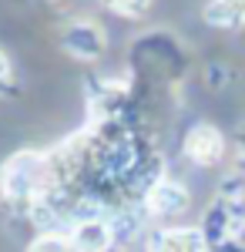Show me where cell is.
Here are the masks:
<instances>
[{
	"mask_svg": "<svg viewBox=\"0 0 245 252\" xmlns=\"http://www.w3.org/2000/svg\"><path fill=\"white\" fill-rule=\"evenodd\" d=\"M182 148H185V158H188L191 165H202V168H212V165H218L222 158H225V135L215 128V125H208V121H198V125H191L185 141H182Z\"/></svg>",
	"mask_w": 245,
	"mask_h": 252,
	"instance_id": "277c9868",
	"label": "cell"
},
{
	"mask_svg": "<svg viewBox=\"0 0 245 252\" xmlns=\"http://www.w3.org/2000/svg\"><path fill=\"white\" fill-rule=\"evenodd\" d=\"M141 205H145V215L151 219H175V215L188 212L191 192L175 178H154L141 195Z\"/></svg>",
	"mask_w": 245,
	"mask_h": 252,
	"instance_id": "3957f363",
	"label": "cell"
},
{
	"mask_svg": "<svg viewBox=\"0 0 245 252\" xmlns=\"http://www.w3.org/2000/svg\"><path fill=\"white\" fill-rule=\"evenodd\" d=\"M24 252H74V246H71V235L67 232L51 229V232H37Z\"/></svg>",
	"mask_w": 245,
	"mask_h": 252,
	"instance_id": "ba28073f",
	"label": "cell"
},
{
	"mask_svg": "<svg viewBox=\"0 0 245 252\" xmlns=\"http://www.w3.org/2000/svg\"><path fill=\"white\" fill-rule=\"evenodd\" d=\"M148 252H212L208 239L195 225H168L148 235Z\"/></svg>",
	"mask_w": 245,
	"mask_h": 252,
	"instance_id": "8992f818",
	"label": "cell"
},
{
	"mask_svg": "<svg viewBox=\"0 0 245 252\" xmlns=\"http://www.w3.org/2000/svg\"><path fill=\"white\" fill-rule=\"evenodd\" d=\"M71 246L74 252H111L118 235H114L111 219H101V215H84V219H74L71 222Z\"/></svg>",
	"mask_w": 245,
	"mask_h": 252,
	"instance_id": "5b68a950",
	"label": "cell"
},
{
	"mask_svg": "<svg viewBox=\"0 0 245 252\" xmlns=\"http://www.w3.org/2000/svg\"><path fill=\"white\" fill-rule=\"evenodd\" d=\"M20 84H17V74H14V64L7 58V51L0 47V101H10V97H17Z\"/></svg>",
	"mask_w": 245,
	"mask_h": 252,
	"instance_id": "30bf717a",
	"label": "cell"
},
{
	"mask_svg": "<svg viewBox=\"0 0 245 252\" xmlns=\"http://www.w3.org/2000/svg\"><path fill=\"white\" fill-rule=\"evenodd\" d=\"M202 17L208 27H218V31L245 27V0H208Z\"/></svg>",
	"mask_w": 245,
	"mask_h": 252,
	"instance_id": "52a82bcc",
	"label": "cell"
},
{
	"mask_svg": "<svg viewBox=\"0 0 245 252\" xmlns=\"http://www.w3.org/2000/svg\"><path fill=\"white\" fill-rule=\"evenodd\" d=\"M64 189L61 178H57L54 158L51 152H37V148H24L14 152L0 165V195L14 205H37L44 198H51Z\"/></svg>",
	"mask_w": 245,
	"mask_h": 252,
	"instance_id": "6da1fadb",
	"label": "cell"
},
{
	"mask_svg": "<svg viewBox=\"0 0 245 252\" xmlns=\"http://www.w3.org/2000/svg\"><path fill=\"white\" fill-rule=\"evenodd\" d=\"M111 14H118V17H128V20H138L145 17L151 10V0H101Z\"/></svg>",
	"mask_w": 245,
	"mask_h": 252,
	"instance_id": "9c48e42d",
	"label": "cell"
},
{
	"mask_svg": "<svg viewBox=\"0 0 245 252\" xmlns=\"http://www.w3.org/2000/svg\"><path fill=\"white\" fill-rule=\"evenodd\" d=\"M57 44H61V51H64L67 58L94 64V61H101L104 51H108V34H104L101 24L77 17V20H67V24L57 31Z\"/></svg>",
	"mask_w": 245,
	"mask_h": 252,
	"instance_id": "7a4b0ae2",
	"label": "cell"
}]
</instances>
